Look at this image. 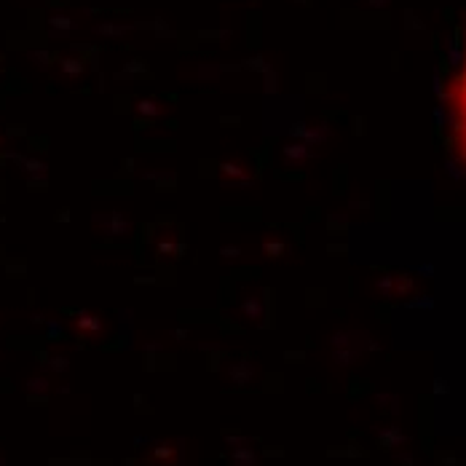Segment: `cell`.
Masks as SVG:
<instances>
[{"label":"cell","mask_w":466,"mask_h":466,"mask_svg":"<svg viewBox=\"0 0 466 466\" xmlns=\"http://www.w3.org/2000/svg\"><path fill=\"white\" fill-rule=\"evenodd\" d=\"M458 129L466 140V67L461 75V86H458Z\"/></svg>","instance_id":"cell-1"}]
</instances>
